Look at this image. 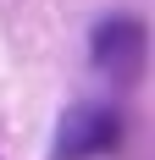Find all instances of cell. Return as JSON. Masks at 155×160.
<instances>
[{
  "instance_id": "2",
  "label": "cell",
  "mask_w": 155,
  "mask_h": 160,
  "mask_svg": "<svg viewBox=\"0 0 155 160\" xmlns=\"http://www.w3.org/2000/svg\"><path fill=\"white\" fill-rule=\"evenodd\" d=\"M94 66L116 83H133L144 66V22L133 17H105L94 28Z\"/></svg>"
},
{
  "instance_id": "1",
  "label": "cell",
  "mask_w": 155,
  "mask_h": 160,
  "mask_svg": "<svg viewBox=\"0 0 155 160\" xmlns=\"http://www.w3.org/2000/svg\"><path fill=\"white\" fill-rule=\"evenodd\" d=\"M116 144H122V116L105 105H78L61 116L56 160H94V155H111Z\"/></svg>"
}]
</instances>
